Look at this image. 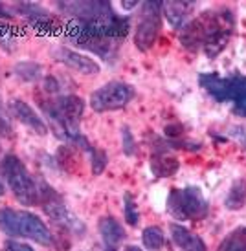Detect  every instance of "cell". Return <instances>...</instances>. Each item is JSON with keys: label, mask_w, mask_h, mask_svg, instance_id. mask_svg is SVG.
<instances>
[{"label": "cell", "mask_w": 246, "mask_h": 251, "mask_svg": "<svg viewBox=\"0 0 246 251\" xmlns=\"http://www.w3.org/2000/svg\"><path fill=\"white\" fill-rule=\"evenodd\" d=\"M233 31L235 15L230 7L206 9L182 28L180 44L190 51L204 50L208 59H215L230 42Z\"/></svg>", "instance_id": "6da1fadb"}, {"label": "cell", "mask_w": 246, "mask_h": 251, "mask_svg": "<svg viewBox=\"0 0 246 251\" xmlns=\"http://www.w3.org/2000/svg\"><path fill=\"white\" fill-rule=\"evenodd\" d=\"M198 84L217 103H232L233 114L246 118V75L243 74L219 75L215 72L200 74Z\"/></svg>", "instance_id": "7a4b0ae2"}, {"label": "cell", "mask_w": 246, "mask_h": 251, "mask_svg": "<svg viewBox=\"0 0 246 251\" xmlns=\"http://www.w3.org/2000/svg\"><path fill=\"white\" fill-rule=\"evenodd\" d=\"M0 231L7 237L29 238L41 246H52L55 240L46 227V224L37 215L28 211L11 209V207L0 209Z\"/></svg>", "instance_id": "3957f363"}, {"label": "cell", "mask_w": 246, "mask_h": 251, "mask_svg": "<svg viewBox=\"0 0 246 251\" xmlns=\"http://www.w3.org/2000/svg\"><path fill=\"white\" fill-rule=\"evenodd\" d=\"M0 173L19 202L24 205L39 203V181L29 175L26 165L17 156L9 154L0 161Z\"/></svg>", "instance_id": "277c9868"}, {"label": "cell", "mask_w": 246, "mask_h": 251, "mask_svg": "<svg viewBox=\"0 0 246 251\" xmlns=\"http://www.w3.org/2000/svg\"><path fill=\"white\" fill-rule=\"evenodd\" d=\"M167 213L176 220H202L210 213V203L198 187L171 189L167 196Z\"/></svg>", "instance_id": "5b68a950"}, {"label": "cell", "mask_w": 246, "mask_h": 251, "mask_svg": "<svg viewBox=\"0 0 246 251\" xmlns=\"http://www.w3.org/2000/svg\"><path fill=\"white\" fill-rule=\"evenodd\" d=\"M162 31V2H143L140 21L134 31V44L140 51H149Z\"/></svg>", "instance_id": "8992f818"}, {"label": "cell", "mask_w": 246, "mask_h": 251, "mask_svg": "<svg viewBox=\"0 0 246 251\" xmlns=\"http://www.w3.org/2000/svg\"><path fill=\"white\" fill-rule=\"evenodd\" d=\"M134 99V88L123 81H110L92 92L90 106L96 112H112L125 108Z\"/></svg>", "instance_id": "52a82bcc"}, {"label": "cell", "mask_w": 246, "mask_h": 251, "mask_svg": "<svg viewBox=\"0 0 246 251\" xmlns=\"http://www.w3.org/2000/svg\"><path fill=\"white\" fill-rule=\"evenodd\" d=\"M64 37L66 41L76 44L79 48L86 50V51H92L98 57H101L103 61H110L112 63L114 59L118 57V50H120V41H114V39H105V37H98V35H86V33H78V31H68L64 29Z\"/></svg>", "instance_id": "ba28073f"}, {"label": "cell", "mask_w": 246, "mask_h": 251, "mask_svg": "<svg viewBox=\"0 0 246 251\" xmlns=\"http://www.w3.org/2000/svg\"><path fill=\"white\" fill-rule=\"evenodd\" d=\"M15 11L22 15L26 21L31 24V28H35L41 33H57L63 29V22L57 19L55 15L48 13L44 7L37 4H21L15 7Z\"/></svg>", "instance_id": "9c48e42d"}, {"label": "cell", "mask_w": 246, "mask_h": 251, "mask_svg": "<svg viewBox=\"0 0 246 251\" xmlns=\"http://www.w3.org/2000/svg\"><path fill=\"white\" fill-rule=\"evenodd\" d=\"M55 59L59 61V63L66 64V66L72 68V70L83 74V75H98L99 70H101L98 61H94L92 57L83 55V53L64 48V46H61V48L55 51Z\"/></svg>", "instance_id": "30bf717a"}, {"label": "cell", "mask_w": 246, "mask_h": 251, "mask_svg": "<svg viewBox=\"0 0 246 251\" xmlns=\"http://www.w3.org/2000/svg\"><path fill=\"white\" fill-rule=\"evenodd\" d=\"M9 112L13 114L15 119H19L22 125L28 126L31 132H35L37 136H46L48 132V126L46 123L39 118V114H37L31 106L26 103V101H21V99H11L9 101Z\"/></svg>", "instance_id": "8fae6325"}, {"label": "cell", "mask_w": 246, "mask_h": 251, "mask_svg": "<svg viewBox=\"0 0 246 251\" xmlns=\"http://www.w3.org/2000/svg\"><path fill=\"white\" fill-rule=\"evenodd\" d=\"M99 235L103 237V242H105L107 250L114 251L116 246H120L123 240H125V229L121 227V224L114 218V216H101L98 224Z\"/></svg>", "instance_id": "7c38bea8"}, {"label": "cell", "mask_w": 246, "mask_h": 251, "mask_svg": "<svg viewBox=\"0 0 246 251\" xmlns=\"http://www.w3.org/2000/svg\"><path fill=\"white\" fill-rule=\"evenodd\" d=\"M171 238H173V244L178 248V251H208L202 238L188 227L178 226V224L171 226Z\"/></svg>", "instance_id": "4fadbf2b"}, {"label": "cell", "mask_w": 246, "mask_h": 251, "mask_svg": "<svg viewBox=\"0 0 246 251\" xmlns=\"http://www.w3.org/2000/svg\"><path fill=\"white\" fill-rule=\"evenodd\" d=\"M193 9V2H162V11L173 28H184Z\"/></svg>", "instance_id": "5bb4252c"}, {"label": "cell", "mask_w": 246, "mask_h": 251, "mask_svg": "<svg viewBox=\"0 0 246 251\" xmlns=\"http://www.w3.org/2000/svg\"><path fill=\"white\" fill-rule=\"evenodd\" d=\"M178 167H180V161L169 152L158 151L151 156V171L156 178H169L178 171Z\"/></svg>", "instance_id": "9a60e30c"}, {"label": "cell", "mask_w": 246, "mask_h": 251, "mask_svg": "<svg viewBox=\"0 0 246 251\" xmlns=\"http://www.w3.org/2000/svg\"><path fill=\"white\" fill-rule=\"evenodd\" d=\"M245 203H246V180L245 178H239V180L233 181V185L228 191V195L224 198V205L226 209L230 211H239L245 207Z\"/></svg>", "instance_id": "2e32d148"}, {"label": "cell", "mask_w": 246, "mask_h": 251, "mask_svg": "<svg viewBox=\"0 0 246 251\" xmlns=\"http://www.w3.org/2000/svg\"><path fill=\"white\" fill-rule=\"evenodd\" d=\"M217 251H246V227H237L219 244Z\"/></svg>", "instance_id": "e0dca14e"}, {"label": "cell", "mask_w": 246, "mask_h": 251, "mask_svg": "<svg viewBox=\"0 0 246 251\" xmlns=\"http://www.w3.org/2000/svg\"><path fill=\"white\" fill-rule=\"evenodd\" d=\"M55 160L66 173H70V175H78V173H81L78 154H76V151H74L72 147H61V149L57 151Z\"/></svg>", "instance_id": "ac0fdd59"}, {"label": "cell", "mask_w": 246, "mask_h": 251, "mask_svg": "<svg viewBox=\"0 0 246 251\" xmlns=\"http://www.w3.org/2000/svg\"><path fill=\"white\" fill-rule=\"evenodd\" d=\"M15 74L26 83H35L42 75V66L33 61H21L15 64Z\"/></svg>", "instance_id": "d6986e66"}, {"label": "cell", "mask_w": 246, "mask_h": 251, "mask_svg": "<svg viewBox=\"0 0 246 251\" xmlns=\"http://www.w3.org/2000/svg\"><path fill=\"white\" fill-rule=\"evenodd\" d=\"M141 242L149 251H160L164 248V244H165V235H164V231L160 227L149 226L141 233Z\"/></svg>", "instance_id": "ffe728a7"}, {"label": "cell", "mask_w": 246, "mask_h": 251, "mask_svg": "<svg viewBox=\"0 0 246 251\" xmlns=\"http://www.w3.org/2000/svg\"><path fill=\"white\" fill-rule=\"evenodd\" d=\"M123 215H125V222L129 226H136V224L140 222L138 205H136L131 193H125V196H123Z\"/></svg>", "instance_id": "44dd1931"}, {"label": "cell", "mask_w": 246, "mask_h": 251, "mask_svg": "<svg viewBox=\"0 0 246 251\" xmlns=\"http://www.w3.org/2000/svg\"><path fill=\"white\" fill-rule=\"evenodd\" d=\"M90 156H92V173L96 176L103 175V171L107 167V154L101 151V149H96V147H92L90 149Z\"/></svg>", "instance_id": "7402d4cb"}, {"label": "cell", "mask_w": 246, "mask_h": 251, "mask_svg": "<svg viewBox=\"0 0 246 251\" xmlns=\"http://www.w3.org/2000/svg\"><path fill=\"white\" fill-rule=\"evenodd\" d=\"M17 42V35H15L13 28H9L6 24H0V46L7 51H11Z\"/></svg>", "instance_id": "603a6c76"}, {"label": "cell", "mask_w": 246, "mask_h": 251, "mask_svg": "<svg viewBox=\"0 0 246 251\" xmlns=\"http://www.w3.org/2000/svg\"><path fill=\"white\" fill-rule=\"evenodd\" d=\"M121 141H123V152L127 156H133L134 154V149H136V143H134V138L131 130H129V126H123L121 128Z\"/></svg>", "instance_id": "cb8c5ba5"}, {"label": "cell", "mask_w": 246, "mask_h": 251, "mask_svg": "<svg viewBox=\"0 0 246 251\" xmlns=\"http://www.w3.org/2000/svg\"><path fill=\"white\" fill-rule=\"evenodd\" d=\"M0 134H2V136H11V134H13V128H11V123H9V119H7V114H6V108H4L2 99H0Z\"/></svg>", "instance_id": "d4e9b609"}, {"label": "cell", "mask_w": 246, "mask_h": 251, "mask_svg": "<svg viewBox=\"0 0 246 251\" xmlns=\"http://www.w3.org/2000/svg\"><path fill=\"white\" fill-rule=\"evenodd\" d=\"M4 251H33V248L19 240H7L4 244Z\"/></svg>", "instance_id": "484cf974"}, {"label": "cell", "mask_w": 246, "mask_h": 251, "mask_svg": "<svg viewBox=\"0 0 246 251\" xmlns=\"http://www.w3.org/2000/svg\"><path fill=\"white\" fill-rule=\"evenodd\" d=\"M44 90L48 92V94H55V92L59 90V83H57L52 75H48L44 79Z\"/></svg>", "instance_id": "4316f807"}, {"label": "cell", "mask_w": 246, "mask_h": 251, "mask_svg": "<svg viewBox=\"0 0 246 251\" xmlns=\"http://www.w3.org/2000/svg\"><path fill=\"white\" fill-rule=\"evenodd\" d=\"M9 17H11V15H9V11H7L2 4H0V19H9Z\"/></svg>", "instance_id": "83f0119b"}, {"label": "cell", "mask_w": 246, "mask_h": 251, "mask_svg": "<svg viewBox=\"0 0 246 251\" xmlns=\"http://www.w3.org/2000/svg\"><path fill=\"white\" fill-rule=\"evenodd\" d=\"M123 251H143L141 248H138V246H125L123 248Z\"/></svg>", "instance_id": "f1b7e54d"}, {"label": "cell", "mask_w": 246, "mask_h": 251, "mask_svg": "<svg viewBox=\"0 0 246 251\" xmlns=\"http://www.w3.org/2000/svg\"><path fill=\"white\" fill-rule=\"evenodd\" d=\"M4 193H6V191H4V185H2V181H0V198L4 196Z\"/></svg>", "instance_id": "f546056e"}]
</instances>
